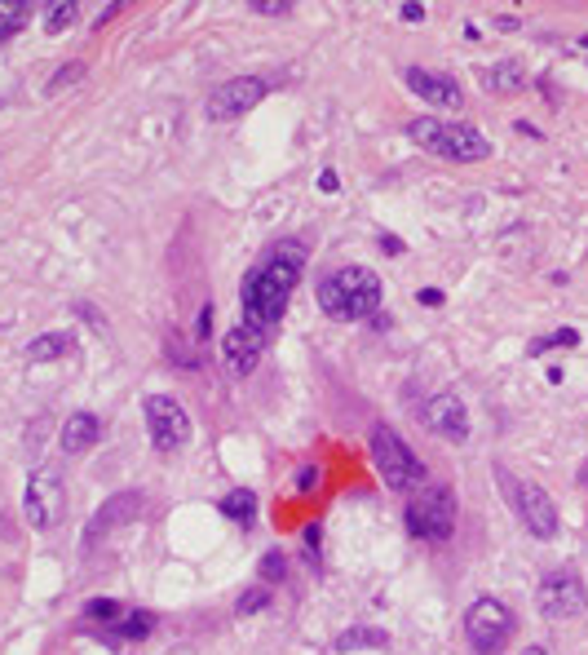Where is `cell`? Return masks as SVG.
I'll return each instance as SVG.
<instances>
[{
  "instance_id": "cell-1",
  "label": "cell",
  "mask_w": 588,
  "mask_h": 655,
  "mask_svg": "<svg viewBox=\"0 0 588 655\" xmlns=\"http://www.w3.org/2000/svg\"><path fill=\"white\" fill-rule=\"evenodd\" d=\"M301 266H306V248L297 239H283V244H270L266 253L257 257V266L244 274V288H239V301H244V319L257 328H274L283 319L297 283H301Z\"/></svg>"
},
{
  "instance_id": "cell-2",
  "label": "cell",
  "mask_w": 588,
  "mask_h": 655,
  "mask_svg": "<svg viewBox=\"0 0 588 655\" xmlns=\"http://www.w3.org/2000/svg\"><path fill=\"white\" fill-rule=\"evenodd\" d=\"M380 274L368 266H341L319 279V310L336 324H359L380 310Z\"/></svg>"
},
{
  "instance_id": "cell-3",
  "label": "cell",
  "mask_w": 588,
  "mask_h": 655,
  "mask_svg": "<svg viewBox=\"0 0 588 655\" xmlns=\"http://www.w3.org/2000/svg\"><path fill=\"white\" fill-rule=\"evenodd\" d=\"M407 138L416 147H425L442 160H460V164H474L491 156V142L482 133L478 124H465V120H438V115H416L407 120Z\"/></svg>"
},
{
  "instance_id": "cell-4",
  "label": "cell",
  "mask_w": 588,
  "mask_h": 655,
  "mask_svg": "<svg viewBox=\"0 0 588 655\" xmlns=\"http://www.w3.org/2000/svg\"><path fill=\"white\" fill-rule=\"evenodd\" d=\"M403 518H407V532L416 541L442 545L456 532V496H451V488H442V483H425V488H416V496L407 500V514Z\"/></svg>"
},
{
  "instance_id": "cell-5",
  "label": "cell",
  "mask_w": 588,
  "mask_h": 655,
  "mask_svg": "<svg viewBox=\"0 0 588 655\" xmlns=\"http://www.w3.org/2000/svg\"><path fill=\"white\" fill-rule=\"evenodd\" d=\"M372 461H376V470H380V479H385V488H394V491H416L429 483L425 461L394 435L389 426H376L372 430Z\"/></svg>"
},
{
  "instance_id": "cell-6",
  "label": "cell",
  "mask_w": 588,
  "mask_h": 655,
  "mask_svg": "<svg viewBox=\"0 0 588 655\" xmlns=\"http://www.w3.org/2000/svg\"><path fill=\"white\" fill-rule=\"evenodd\" d=\"M495 479H500L504 505H513V514L522 518V527L531 532L535 541H553L557 536V505H553V496L544 488H535V483H527V479L504 474V470H495Z\"/></svg>"
},
{
  "instance_id": "cell-7",
  "label": "cell",
  "mask_w": 588,
  "mask_h": 655,
  "mask_svg": "<svg viewBox=\"0 0 588 655\" xmlns=\"http://www.w3.org/2000/svg\"><path fill=\"white\" fill-rule=\"evenodd\" d=\"M513 638V611L500 598H478L465 611V642L474 655H500Z\"/></svg>"
},
{
  "instance_id": "cell-8",
  "label": "cell",
  "mask_w": 588,
  "mask_h": 655,
  "mask_svg": "<svg viewBox=\"0 0 588 655\" xmlns=\"http://www.w3.org/2000/svg\"><path fill=\"white\" fill-rule=\"evenodd\" d=\"M535 606L544 620H575L584 615L588 606V589H584V576L575 567H553L544 571L539 589H535Z\"/></svg>"
},
{
  "instance_id": "cell-9",
  "label": "cell",
  "mask_w": 588,
  "mask_h": 655,
  "mask_svg": "<svg viewBox=\"0 0 588 655\" xmlns=\"http://www.w3.org/2000/svg\"><path fill=\"white\" fill-rule=\"evenodd\" d=\"M142 412H147V438L156 452H182L191 443V417L182 412L173 394H151Z\"/></svg>"
},
{
  "instance_id": "cell-10",
  "label": "cell",
  "mask_w": 588,
  "mask_h": 655,
  "mask_svg": "<svg viewBox=\"0 0 588 655\" xmlns=\"http://www.w3.org/2000/svg\"><path fill=\"white\" fill-rule=\"evenodd\" d=\"M22 514L36 532H49L67 518V488L58 479V470H36L27 479V496H22Z\"/></svg>"
},
{
  "instance_id": "cell-11",
  "label": "cell",
  "mask_w": 588,
  "mask_h": 655,
  "mask_svg": "<svg viewBox=\"0 0 588 655\" xmlns=\"http://www.w3.org/2000/svg\"><path fill=\"white\" fill-rule=\"evenodd\" d=\"M266 98V80H257V76H235V80H226V85H217L213 94H209V120H239V115H248V111L257 107Z\"/></svg>"
},
{
  "instance_id": "cell-12",
  "label": "cell",
  "mask_w": 588,
  "mask_h": 655,
  "mask_svg": "<svg viewBox=\"0 0 588 655\" xmlns=\"http://www.w3.org/2000/svg\"><path fill=\"white\" fill-rule=\"evenodd\" d=\"M266 328L257 324H235L226 336H221V359H226V368L235 372V377H248L257 363H262V354H266Z\"/></svg>"
},
{
  "instance_id": "cell-13",
  "label": "cell",
  "mask_w": 588,
  "mask_h": 655,
  "mask_svg": "<svg viewBox=\"0 0 588 655\" xmlns=\"http://www.w3.org/2000/svg\"><path fill=\"white\" fill-rule=\"evenodd\" d=\"M403 80H407V89H412L416 98H425L429 107H438V111H460V107H465V89H460V80H451L447 71L407 67V71H403Z\"/></svg>"
},
{
  "instance_id": "cell-14",
  "label": "cell",
  "mask_w": 588,
  "mask_h": 655,
  "mask_svg": "<svg viewBox=\"0 0 588 655\" xmlns=\"http://www.w3.org/2000/svg\"><path fill=\"white\" fill-rule=\"evenodd\" d=\"M421 417H425V426L438 438H451V443H465L469 438V412H465V403L456 394H433Z\"/></svg>"
},
{
  "instance_id": "cell-15",
  "label": "cell",
  "mask_w": 588,
  "mask_h": 655,
  "mask_svg": "<svg viewBox=\"0 0 588 655\" xmlns=\"http://www.w3.org/2000/svg\"><path fill=\"white\" fill-rule=\"evenodd\" d=\"M142 514V496L138 491H120V496H111L107 505L94 514V523H89V532H85V549H94L102 536H107L111 527H124V523H133Z\"/></svg>"
},
{
  "instance_id": "cell-16",
  "label": "cell",
  "mask_w": 588,
  "mask_h": 655,
  "mask_svg": "<svg viewBox=\"0 0 588 655\" xmlns=\"http://www.w3.org/2000/svg\"><path fill=\"white\" fill-rule=\"evenodd\" d=\"M102 438V421L94 412H71L62 426V452H89Z\"/></svg>"
},
{
  "instance_id": "cell-17",
  "label": "cell",
  "mask_w": 588,
  "mask_h": 655,
  "mask_svg": "<svg viewBox=\"0 0 588 655\" xmlns=\"http://www.w3.org/2000/svg\"><path fill=\"white\" fill-rule=\"evenodd\" d=\"M71 350H76L71 332H45V336H36V341L27 345V359H31V363H45V359H62V354H71Z\"/></svg>"
},
{
  "instance_id": "cell-18",
  "label": "cell",
  "mask_w": 588,
  "mask_h": 655,
  "mask_svg": "<svg viewBox=\"0 0 588 655\" xmlns=\"http://www.w3.org/2000/svg\"><path fill=\"white\" fill-rule=\"evenodd\" d=\"M217 509H221L226 518H235L239 527H248V523L257 518V496H253L248 488H235V491H226V496H221V505H217Z\"/></svg>"
},
{
  "instance_id": "cell-19",
  "label": "cell",
  "mask_w": 588,
  "mask_h": 655,
  "mask_svg": "<svg viewBox=\"0 0 588 655\" xmlns=\"http://www.w3.org/2000/svg\"><path fill=\"white\" fill-rule=\"evenodd\" d=\"M522 80H527V76H522V67H518V62H500V67H491V71L482 76V85H486L491 94H518V89H522Z\"/></svg>"
},
{
  "instance_id": "cell-20",
  "label": "cell",
  "mask_w": 588,
  "mask_h": 655,
  "mask_svg": "<svg viewBox=\"0 0 588 655\" xmlns=\"http://www.w3.org/2000/svg\"><path fill=\"white\" fill-rule=\"evenodd\" d=\"M115 629H120V638H129V642H142V638H151V629H156V615H151V611H129V615H120V620H115Z\"/></svg>"
},
{
  "instance_id": "cell-21",
  "label": "cell",
  "mask_w": 588,
  "mask_h": 655,
  "mask_svg": "<svg viewBox=\"0 0 588 655\" xmlns=\"http://www.w3.org/2000/svg\"><path fill=\"white\" fill-rule=\"evenodd\" d=\"M22 18H27V0H0V45L22 27Z\"/></svg>"
},
{
  "instance_id": "cell-22",
  "label": "cell",
  "mask_w": 588,
  "mask_h": 655,
  "mask_svg": "<svg viewBox=\"0 0 588 655\" xmlns=\"http://www.w3.org/2000/svg\"><path fill=\"white\" fill-rule=\"evenodd\" d=\"M354 647H385V633L376 629H350L336 638V651H354Z\"/></svg>"
},
{
  "instance_id": "cell-23",
  "label": "cell",
  "mask_w": 588,
  "mask_h": 655,
  "mask_svg": "<svg viewBox=\"0 0 588 655\" xmlns=\"http://www.w3.org/2000/svg\"><path fill=\"white\" fill-rule=\"evenodd\" d=\"M71 18H76V4H71V0H58V4H49V9H45V31H49V36L67 31V27H71Z\"/></svg>"
},
{
  "instance_id": "cell-24",
  "label": "cell",
  "mask_w": 588,
  "mask_h": 655,
  "mask_svg": "<svg viewBox=\"0 0 588 655\" xmlns=\"http://www.w3.org/2000/svg\"><path fill=\"white\" fill-rule=\"evenodd\" d=\"M571 345H580V332H575V328H562V332H553V336H539L531 345V354H544V350H571Z\"/></svg>"
},
{
  "instance_id": "cell-25",
  "label": "cell",
  "mask_w": 588,
  "mask_h": 655,
  "mask_svg": "<svg viewBox=\"0 0 588 655\" xmlns=\"http://www.w3.org/2000/svg\"><path fill=\"white\" fill-rule=\"evenodd\" d=\"M283 576H288V558H283L279 549L262 553V580H266V585H279Z\"/></svg>"
},
{
  "instance_id": "cell-26",
  "label": "cell",
  "mask_w": 588,
  "mask_h": 655,
  "mask_svg": "<svg viewBox=\"0 0 588 655\" xmlns=\"http://www.w3.org/2000/svg\"><path fill=\"white\" fill-rule=\"evenodd\" d=\"M85 620H120V602H111V598H94V602H85Z\"/></svg>"
},
{
  "instance_id": "cell-27",
  "label": "cell",
  "mask_w": 588,
  "mask_h": 655,
  "mask_svg": "<svg viewBox=\"0 0 588 655\" xmlns=\"http://www.w3.org/2000/svg\"><path fill=\"white\" fill-rule=\"evenodd\" d=\"M253 13H262V18H288L292 4L288 0H253Z\"/></svg>"
},
{
  "instance_id": "cell-28",
  "label": "cell",
  "mask_w": 588,
  "mask_h": 655,
  "mask_svg": "<svg viewBox=\"0 0 588 655\" xmlns=\"http://www.w3.org/2000/svg\"><path fill=\"white\" fill-rule=\"evenodd\" d=\"M266 602H270V589H248V594L239 598V606H235V611H239V615H253V611H262Z\"/></svg>"
},
{
  "instance_id": "cell-29",
  "label": "cell",
  "mask_w": 588,
  "mask_h": 655,
  "mask_svg": "<svg viewBox=\"0 0 588 655\" xmlns=\"http://www.w3.org/2000/svg\"><path fill=\"white\" fill-rule=\"evenodd\" d=\"M209 332H213V306L200 310V319H195V341H209Z\"/></svg>"
},
{
  "instance_id": "cell-30",
  "label": "cell",
  "mask_w": 588,
  "mask_h": 655,
  "mask_svg": "<svg viewBox=\"0 0 588 655\" xmlns=\"http://www.w3.org/2000/svg\"><path fill=\"white\" fill-rule=\"evenodd\" d=\"M76 76H80V67H62V71H58L54 80H49V89H45V94H58V89H62L67 80H76Z\"/></svg>"
},
{
  "instance_id": "cell-31",
  "label": "cell",
  "mask_w": 588,
  "mask_h": 655,
  "mask_svg": "<svg viewBox=\"0 0 588 655\" xmlns=\"http://www.w3.org/2000/svg\"><path fill=\"white\" fill-rule=\"evenodd\" d=\"M306 549H310V562L319 567V527H315V523L306 527Z\"/></svg>"
},
{
  "instance_id": "cell-32",
  "label": "cell",
  "mask_w": 588,
  "mask_h": 655,
  "mask_svg": "<svg viewBox=\"0 0 588 655\" xmlns=\"http://www.w3.org/2000/svg\"><path fill=\"white\" fill-rule=\"evenodd\" d=\"M297 488H301V491H315V488H319V470H315V465H306V470H301V483H297Z\"/></svg>"
},
{
  "instance_id": "cell-33",
  "label": "cell",
  "mask_w": 588,
  "mask_h": 655,
  "mask_svg": "<svg viewBox=\"0 0 588 655\" xmlns=\"http://www.w3.org/2000/svg\"><path fill=\"white\" fill-rule=\"evenodd\" d=\"M398 13H403L407 22H421V18H425V4H416V0H407V4H403Z\"/></svg>"
},
{
  "instance_id": "cell-34",
  "label": "cell",
  "mask_w": 588,
  "mask_h": 655,
  "mask_svg": "<svg viewBox=\"0 0 588 655\" xmlns=\"http://www.w3.org/2000/svg\"><path fill=\"white\" fill-rule=\"evenodd\" d=\"M336 186H341V177H336L332 168H327V173H319V191H336Z\"/></svg>"
},
{
  "instance_id": "cell-35",
  "label": "cell",
  "mask_w": 588,
  "mask_h": 655,
  "mask_svg": "<svg viewBox=\"0 0 588 655\" xmlns=\"http://www.w3.org/2000/svg\"><path fill=\"white\" fill-rule=\"evenodd\" d=\"M421 306H442V292L438 288H421Z\"/></svg>"
},
{
  "instance_id": "cell-36",
  "label": "cell",
  "mask_w": 588,
  "mask_h": 655,
  "mask_svg": "<svg viewBox=\"0 0 588 655\" xmlns=\"http://www.w3.org/2000/svg\"><path fill=\"white\" fill-rule=\"evenodd\" d=\"M522 655H548V651H539V647H527V651H522Z\"/></svg>"
}]
</instances>
